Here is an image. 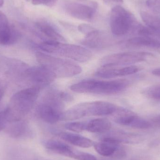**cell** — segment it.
Here are the masks:
<instances>
[{
    "instance_id": "6da1fadb",
    "label": "cell",
    "mask_w": 160,
    "mask_h": 160,
    "mask_svg": "<svg viewBox=\"0 0 160 160\" xmlns=\"http://www.w3.org/2000/svg\"><path fill=\"white\" fill-rule=\"evenodd\" d=\"M41 88L31 87L20 90L10 98L7 107L10 113V122L21 120L33 107Z\"/></svg>"
},
{
    "instance_id": "7a4b0ae2",
    "label": "cell",
    "mask_w": 160,
    "mask_h": 160,
    "mask_svg": "<svg viewBox=\"0 0 160 160\" xmlns=\"http://www.w3.org/2000/svg\"><path fill=\"white\" fill-rule=\"evenodd\" d=\"M36 56L41 66L52 73L55 78H71L82 72V68L70 60L54 57L40 52H37Z\"/></svg>"
},
{
    "instance_id": "3957f363",
    "label": "cell",
    "mask_w": 160,
    "mask_h": 160,
    "mask_svg": "<svg viewBox=\"0 0 160 160\" xmlns=\"http://www.w3.org/2000/svg\"><path fill=\"white\" fill-rule=\"evenodd\" d=\"M126 80L101 81L83 80L70 87L72 91L78 93H92L98 95H113L124 90L128 86Z\"/></svg>"
},
{
    "instance_id": "277c9868",
    "label": "cell",
    "mask_w": 160,
    "mask_h": 160,
    "mask_svg": "<svg viewBox=\"0 0 160 160\" xmlns=\"http://www.w3.org/2000/svg\"><path fill=\"white\" fill-rule=\"evenodd\" d=\"M115 105L111 102L94 101L82 102L73 106L63 113L61 119L71 120L89 116L109 115L116 111Z\"/></svg>"
},
{
    "instance_id": "5b68a950",
    "label": "cell",
    "mask_w": 160,
    "mask_h": 160,
    "mask_svg": "<svg viewBox=\"0 0 160 160\" xmlns=\"http://www.w3.org/2000/svg\"><path fill=\"white\" fill-rule=\"evenodd\" d=\"M39 48L48 53L68 58L80 62H87L92 57L91 52L83 47L64 44L54 40L44 41L39 45Z\"/></svg>"
},
{
    "instance_id": "8992f818",
    "label": "cell",
    "mask_w": 160,
    "mask_h": 160,
    "mask_svg": "<svg viewBox=\"0 0 160 160\" xmlns=\"http://www.w3.org/2000/svg\"><path fill=\"white\" fill-rule=\"evenodd\" d=\"M63 104L60 97L49 94L38 108V113L41 119L49 124H54L61 120Z\"/></svg>"
},
{
    "instance_id": "52a82bcc",
    "label": "cell",
    "mask_w": 160,
    "mask_h": 160,
    "mask_svg": "<svg viewBox=\"0 0 160 160\" xmlns=\"http://www.w3.org/2000/svg\"><path fill=\"white\" fill-rule=\"evenodd\" d=\"M134 22V18L130 12L119 5L112 8L110 14V27L113 34L123 36L126 34Z\"/></svg>"
},
{
    "instance_id": "ba28073f",
    "label": "cell",
    "mask_w": 160,
    "mask_h": 160,
    "mask_svg": "<svg viewBox=\"0 0 160 160\" xmlns=\"http://www.w3.org/2000/svg\"><path fill=\"white\" fill-rule=\"evenodd\" d=\"M148 55L145 52H137L115 53L103 57L102 63V66L116 67L132 64L144 61Z\"/></svg>"
},
{
    "instance_id": "9c48e42d",
    "label": "cell",
    "mask_w": 160,
    "mask_h": 160,
    "mask_svg": "<svg viewBox=\"0 0 160 160\" xmlns=\"http://www.w3.org/2000/svg\"><path fill=\"white\" fill-rule=\"evenodd\" d=\"M97 4L91 3L88 6L76 2L65 1L63 8L66 13L72 18L81 20L90 21L94 18L97 9Z\"/></svg>"
},
{
    "instance_id": "30bf717a",
    "label": "cell",
    "mask_w": 160,
    "mask_h": 160,
    "mask_svg": "<svg viewBox=\"0 0 160 160\" xmlns=\"http://www.w3.org/2000/svg\"><path fill=\"white\" fill-rule=\"evenodd\" d=\"M25 76L33 84L32 87L41 88L53 82L56 78L49 71L42 66L34 67L25 71Z\"/></svg>"
},
{
    "instance_id": "8fae6325",
    "label": "cell",
    "mask_w": 160,
    "mask_h": 160,
    "mask_svg": "<svg viewBox=\"0 0 160 160\" xmlns=\"http://www.w3.org/2000/svg\"><path fill=\"white\" fill-rule=\"evenodd\" d=\"M19 34L8 23L6 16L0 11V45L9 46L17 42Z\"/></svg>"
},
{
    "instance_id": "7c38bea8",
    "label": "cell",
    "mask_w": 160,
    "mask_h": 160,
    "mask_svg": "<svg viewBox=\"0 0 160 160\" xmlns=\"http://www.w3.org/2000/svg\"><path fill=\"white\" fill-rule=\"evenodd\" d=\"M140 68L136 66H129L121 68H115V67L102 66L98 70L95 75L103 78H112L118 77L129 76L137 73Z\"/></svg>"
},
{
    "instance_id": "4fadbf2b",
    "label": "cell",
    "mask_w": 160,
    "mask_h": 160,
    "mask_svg": "<svg viewBox=\"0 0 160 160\" xmlns=\"http://www.w3.org/2000/svg\"><path fill=\"white\" fill-rule=\"evenodd\" d=\"M119 143L114 138L108 136L103 138L101 142L94 144V148L101 156L111 157L116 153L119 148Z\"/></svg>"
},
{
    "instance_id": "5bb4252c",
    "label": "cell",
    "mask_w": 160,
    "mask_h": 160,
    "mask_svg": "<svg viewBox=\"0 0 160 160\" xmlns=\"http://www.w3.org/2000/svg\"><path fill=\"white\" fill-rule=\"evenodd\" d=\"M115 122L122 126L137 129L148 128L151 126V124L147 120L133 115H119L116 118Z\"/></svg>"
},
{
    "instance_id": "9a60e30c",
    "label": "cell",
    "mask_w": 160,
    "mask_h": 160,
    "mask_svg": "<svg viewBox=\"0 0 160 160\" xmlns=\"http://www.w3.org/2000/svg\"><path fill=\"white\" fill-rule=\"evenodd\" d=\"M44 146L47 149L54 153L65 157L74 158L76 152L68 145L60 141L50 140L44 143Z\"/></svg>"
},
{
    "instance_id": "2e32d148",
    "label": "cell",
    "mask_w": 160,
    "mask_h": 160,
    "mask_svg": "<svg viewBox=\"0 0 160 160\" xmlns=\"http://www.w3.org/2000/svg\"><path fill=\"white\" fill-rule=\"evenodd\" d=\"M58 136L62 140L71 144L82 148H88L94 145V142L90 139L82 135L68 132H60Z\"/></svg>"
},
{
    "instance_id": "e0dca14e",
    "label": "cell",
    "mask_w": 160,
    "mask_h": 160,
    "mask_svg": "<svg viewBox=\"0 0 160 160\" xmlns=\"http://www.w3.org/2000/svg\"><path fill=\"white\" fill-rule=\"evenodd\" d=\"M7 132L12 138H22L29 135L30 130L28 124L20 120L11 122V125L7 129Z\"/></svg>"
},
{
    "instance_id": "ac0fdd59",
    "label": "cell",
    "mask_w": 160,
    "mask_h": 160,
    "mask_svg": "<svg viewBox=\"0 0 160 160\" xmlns=\"http://www.w3.org/2000/svg\"><path fill=\"white\" fill-rule=\"evenodd\" d=\"M112 124L108 119L96 118L87 123L86 130L93 133H103L110 130Z\"/></svg>"
},
{
    "instance_id": "d6986e66",
    "label": "cell",
    "mask_w": 160,
    "mask_h": 160,
    "mask_svg": "<svg viewBox=\"0 0 160 160\" xmlns=\"http://www.w3.org/2000/svg\"><path fill=\"white\" fill-rule=\"evenodd\" d=\"M128 43L132 46H142L154 48H160V41L147 36L137 37L130 38L128 40Z\"/></svg>"
},
{
    "instance_id": "ffe728a7",
    "label": "cell",
    "mask_w": 160,
    "mask_h": 160,
    "mask_svg": "<svg viewBox=\"0 0 160 160\" xmlns=\"http://www.w3.org/2000/svg\"><path fill=\"white\" fill-rule=\"evenodd\" d=\"M38 27L45 35L50 39V40L61 42L65 41L64 38L49 24L39 22L38 23Z\"/></svg>"
},
{
    "instance_id": "44dd1931",
    "label": "cell",
    "mask_w": 160,
    "mask_h": 160,
    "mask_svg": "<svg viewBox=\"0 0 160 160\" xmlns=\"http://www.w3.org/2000/svg\"><path fill=\"white\" fill-rule=\"evenodd\" d=\"M143 21L153 32L160 33V18L145 11L141 12Z\"/></svg>"
},
{
    "instance_id": "7402d4cb",
    "label": "cell",
    "mask_w": 160,
    "mask_h": 160,
    "mask_svg": "<svg viewBox=\"0 0 160 160\" xmlns=\"http://www.w3.org/2000/svg\"><path fill=\"white\" fill-rule=\"evenodd\" d=\"M87 123L82 122H73L67 123L65 128L68 130L76 132H80L86 130Z\"/></svg>"
},
{
    "instance_id": "603a6c76",
    "label": "cell",
    "mask_w": 160,
    "mask_h": 160,
    "mask_svg": "<svg viewBox=\"0 0 160 160\" xmlns=\"http://www.w3.org/2000/svg\"><path fill=\"white\" fill-rule=\"evenodd\" d=\"M10 122V113L8 108L0 112V132L6 128L8 123Z\"/></svg>"
},
{
    "instance_id": "cb8c5ba5",
    "label": "cell",
    "mask_w": 160,
    "mask_h": 160,
    "mask_svg": "<svg viewBox=\"0 0 160 160\" xmlns=\"http://www.w3.org/2000/svg\"><path fill=\"white\" fill-rule=\"evenodd\" d=\"M146 5L153 12L160 14V0H147Z\"/></svg>"
},
{
    "instance_id": "d4e9b609",
    "label": "cell",
    "mask_w": 160,
    "mask_h": 160,
    "mask_svg": "<svg viewBox=\"0 0 160 160\" xmlns=\"http://www.w3.org/2000/svg\"><path fill=\"white\" fill-rule=\"evenodd\" d=\"M74 159L78 160H97L95 156L89 153L84 152H76Z\"/></svg>"
},
{
    "instance_id": "484cf974",
    "label": "cell",
    "mask_w": 160,
    "mask_h": 160,
    "mask_svg": "<svg viewBox=\"0 0 160 160\" xmlns=\"http://www.w3.org/2000/svg\"><path fill=\"white\" fill-rule=\"evenodd\" d=\"M78 30L81 32L85 34L86 35L89 34L90 33L96 31V29L92 26L86 23H82L78 26Z\"/></svg>"
},
{
    "instance_id": "4316f807",
    "label": "cell",
    "mask_w": 160,
    "mask_h": 160,
    "mask_svg": "<svg viewBox=\"0 0 160 160\" xmlns=\"http://www.w3.org/2000/svg\"><path fill=\"white\" fill-rule=\"evenodd\" d=\"M57 0H32L33 4L35 5H45L48 7H52L56 3Z\"/></svg>"
},
{
    "instance_id": "83f0119b",
    "label": "cell",
    "mask_w": 160,
    "mask_h": 160,
    "mask_svg": "<svg viewBox=\"0 0 160 160\" xmlns=\"http://www.w3.org/2000/svg\"><path fill=\"white\" fill-rule=\"evenodd\" d=\"M150 96L153 98L160 100V86L155 88L150 91Z\"/></svg>"
},
{
    "instance_id": "f1b7e54d",
    "label": "cell",
    "mask_w": 160,
    "mask_h": 160,
    "mask_svg": "<svg viewBox=\"0 0 160 160\" xmlns=\"http://www.w3.org/2000/svg\"><path fill=\"white\" fill-rule=\"evenodd\" d=\"M59 97L61 98L62 100L67 101H69L70 100H72L73 99V98L71 97L70 95L65 93V92H61L59 94Z\"/></svg>"
},
{
    "instance_id": "f546056e",
    "label": "cell",
    "mask_w": 160,
    "mask_h": 160,
    "mask_svg": "<svg viewBox=\"0 0 160 160\" xmlns=\"http://www.w3.org/2000/svg\"><path fill=\"white\" fill-rule=\"evenodd\" d=\"M152 74L154 76L160 77V68H156L152 72Z\"/></svg>"
},
{
    "instance_id": "4dcf8cb0",
    "label": "cell",
    "mask_w": 160,
    "mask_h": 160,
    "mask_svg": "<svg viewBox=\"0 0 160 160\" xmlns=\"http://www.w3.org/2000/svg\"><path fill=\"white\" fill-rule=\"evenodd\" d=\"M106 2H123V0H104Z\"/></svg>"
},
{
    "instance_id": "1f68e13d",
    "label": "cell",
    "mask_w": 160,
    "mask_h": 160,
    "mask_svg": "<svg viewBox=\"0 0 160 160\" xmlns=\"http://www.w3.org/2000/svg\"><path fill=\"white\" fill-rule=\"evenodd\" d=\"M4 91L3 90L2 88L0 87V101L2 99V98L3 96Z\"/></svg>"
},
{
    "instance_id": "d6a6232c",
    "label": "cell",
    "mask_w": 160,
    "mask_h": 160,
    "mask_svg": "<svg viewBox=\"0 0 160 160\" xmlns=\"http://www.w3.org/2000/svg\"><path fill=\"white\" fill-rule=\"evenodd\" d=\"M4 3L3 0H0V7H2V6Z\"/></svg>"
},
{
    "instance_id": "836d02e7",
    "label": "cell",
    "mask_w": 160,
    "mask_h": 160,
    "mask_svg": "<svg viewBox=\"0 0 160 160\" xmlns=\"http://www.w3.org/2000/svg\"><path fill=\"white\" fill-rule=\"evenodd\" d=\"M157 121H158L159 124H160V116L158 118V119H157Z\"/></svg>"
},
{
    "instance_id": "e575fe53",
    "label": "cell",
    "mask_w": 160,
    "mask_h": 160,
    "mask_svg": "<svg viewBox=\"0 0 160 160\" xmlns=\"http://www.w3.org/2000/svg\"><path fill=\"white\" fill-rule=\"evenodd\" d=\"M28 1H29V0H28Z\"/></svg>"
}]
</instances>
